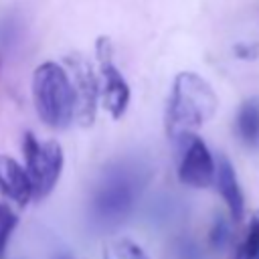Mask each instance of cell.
Returning <instances> with one entry per match:
<instances>
[{"label": "cell", "instance_id": "cell-8", "mask_svg": "<svg viewBox=\"0 0 259 259\" xmlns=\"http://www.w3.org/2000/svg\"><path fill=\"white\" fill-rule=\"evenodd\" d=\"M214 184L231 212V219L235 223H239L245 214V196L241 192L233 164L223 154L219 156V160H214Z\"/></svg>", "mask_w": 259, "mask_h": 259}, {"label": "cell", "instance_id": "cell-16", "mask_svg": "<svg viewBox=\"0 0 259 259\" xmlns=\"http://www.w3.org/2000/svg\"><path fill=\"white\" fill-rule=\"evenodd\" d=\"M59 259H71V257H69V255H61Z\"/></svg>", "mask_w": 259, "mask_h": 259}, {"label": "cell", "instance_id": "cell-6", "mask_svg": "<svg viewBox=\"0 0 259 259\" xmlns=\"http://www.w3.org/2000/svg\"><path fill=\"white\" fill-rule=\"evenodd\" d=\"M71 85L75 91V117L83 125H91L97 111V97H99V79L93 71L91 63L81 55H69L67 59Z\"/></svg>", "mask_w": 259, "mask_h": 259}, {"label": "cell", "instance_id": "cell-1", "mask_svg": "<svg viewBox=\"0 0 259 259\" xmlns=\"http://www.w3.org/2000/svg\"><path fill=\"white\" fill-rule=\"evenodd\" d=\"M219 97L210 83L198 73L182 71L176 75L172 95L166 111V134L170 140H178L188 134H196L217 113Z\"/></svg>", "mask_w": 259, "mask_h": 259}, {"label": "cell", "instance_id": "cell-12", "mask_svg": "<svg viewBox=\"0 0 259 259\" xmlns=\"http://www.w3.org/2000/svg\"><path fill=\"white\" fill-rule=\"evenodd\" d=\"M257 251H259V210L251 214L247 233L235 251V259H255Z\"/></svg>", "mask_w": 259, "mask_h": 259}, {"label": "cell", "instance_id": "cell-10", "mask_svg": "<svg viewBox=\"0 0 259 259\" xmlns=\"http://www.w3.org/2000/svg\"><path fill=\"white\" fill-rule=\"evenodd\" d=\"M235 125H237V134L245 146L259 148V99L257 97L245 99L241 103Z\"/></svg>", "mask_w": 259, "mask_h": 259}, {"label": "cell", "instance_id": "cell-5", "mask_svg": "<svg viewBox=\"0 0 259 259\" xmlns=\"http://www.w3.org/2000/svg\"><path fill=\"white\" fill-rule=\"evenodd\" d=\"M178 156V180L192 188H206L214 182V158L206 144L196 136L188 134L176 140Z\"/></svg>", "mask_w": 259, "mask_h": 259}, {"label": "cell", "instance_id": "cell-3", "mask_svg": "<svg viewBox=\"0 0 259 259\" xmlns=\"http://www.w3.org/2000/svg\"><path fill=\"white\" fill-rule=\"evenodd\" d=\"M22 152L26 160V176L30 180L32 198L40 200L51 194L57 186L63 170V148L55 140L38 142L34 134L26 132L22 136Z\"/></svg>", "mask_w": 259, "mask_h": 259}, {"label": "cell", "instance_id": "cell-4", "mask_svg": "<svg viewBox=\"0 0 259 259\" xmlns=\"http://www.w3.org/2000/svg\"><path fill=\"white\" fill-rule=\"evenodd\" d=\"M97 63H99V95L103 107L109 111L113 119H119L130 103V85L125 77L119 73L117 65L113 63V47L107 36H99L95 42Z\"/></svg>", "mask_w": 259, "mask_h": 259}, {"label": "cell", "instance_id": "cell-13", "mask_svg": "<svg viewBox=\"0 0 259 259\" xmlns=\"http://www.w3.org/2000/svg\"><path fill=\"white\" fill-rule=\"evenodd\" d=\"M16 223H18V219L12 212V208L8 204L0 202V259H4V255H6V245H8V239H10Z\"/></svg>", "mask_w": 259, "mask_h": 259}, {"label": "cell", "instance_id": "cell-7", "mask_svg": "<svg viewBox=\"0 0 259 259\" xmlns=\"http://www.w3.org/2000/svg\"><path fill=\"white\" fill-rule=\"evenodd\" d=\"M132 204L134 184L123 176H113L109 182H105L95 198V208L103 219H119L130 210Z\"/></svg>", "mask_w": 259, "mask_h": 259}, {"label": "cell", "instance_id": "cell-15", "mask_svg": "<svg viewBox=\"0 0 259 259\" xmlns=\"http://www.w3.org/2000/svg\"><path fill=\"white\" fill-rule=\"evenodd\" d=\"M235 53L241 59H255V57H259V45H237Z\"/></svg>", "mask_w": 259, "mask_h": 259}, {"label": "cell", "instance_id": "cell-17", "mask_svg": "<svg viewBox=\"0 0 259 259\" xmlns=\"http://www.w3.org/2000/svg\"><path fill=\"white\" fill-rule=\"evenodd\" d=\"M255 259H259V251H257V255H255Z\"/></svg>", "mask_w": 259, "mask_h": 259}, {"label": "cell", "instance_id": "cell-14", "mask_svg": "<svg viewBox=\"0 0 259 259\" xmlns=\"http://www.w3.org/2000/svg\"><path fill=\"white\" fill-rule=\"evenodd\" d=\"M231 239V231H229V225L223 221V219H217L214 227L210 229V245L214 249H223Z\"/></svg>", "mask_w": 259, "mask_h": 259}, {"label": "cell", "instance_id": "cell-2", "mask_svg": "<svg viewBox=\"0 0 259 259\" xmlns=\"http://www.w3.org/2000/svg\"><path fill=\"white\" fill-rule=\"evenodd\" d=\"M32 101L49 127H67L75 117V91L67 69L55 61L40 63L32 73Z\"/></svg>", "mask_w": 259, "mask_h": 259}, {"label": "cell", "instance_id": "cell-9", "mask_svg": "<svg viewBox=\"0 0 259 259\" xmlns=\"http://www.w3.org/2000/svg\"><path fill=\"white\" fill-rule=\"evenodd\" d=\"M0 192L18 204H26L32 198L26 170L14 158L4 154H0Z\"/></svg>", "mask_w": 259, "mask_h": 259}, {"label": "cell", "instance_id": "cell-11", "mask_svg": "<svg viewBox=\"0 0 259 259\" xmlns=\"http://www.w3.org/2000/svg\"><path fill=\"white\" fill-rule=\"evenodd\" d=\"M103 259H150V257L132 239L115 237L103 245Z\"/></svg>", "mask_w": 259, "mask_h": 259}]
</instances>
